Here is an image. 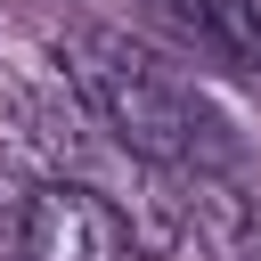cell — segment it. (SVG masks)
Instances as JSON below:
<instances>
[{
  "label": "cell",
  "mask_w": 261,
  "mask_h": 261,
  "mask_svg": "<svg viewBox=\"0 0 261 261\" xmlns=\"http://www.w3.org/2000/svg\"><path fill=\"white\" fill-rule=\"evenodd\" d=\"M147 16L212 73L261 90V0H147Z\"/></svg>",
  "instance_id": "3957f363"
},
{
  "label": "cell",
  "mask_w": 261,
  "mask_h": 261,
  "mask_svg": "<svg viewBox=\"0 0 261 261\" xmlns=\"http://www.w3.org/2000/svg\"><path fill=\"white\" fill-rule=\"evenodd\" d=\"M57 65L73 82L82 114L122 155H139L171 179H212V171L237 163V139L220 122V106L204 98V82L179 73L171 57H155L147 41H130L122 24H65Z\"/></svg>",
  "instance_id": "6da1fadb"
},
{
  "label": "cell",
  "mask_w": 261,
  "mask_h": 261,
  "mask_svg": "<svg viewBox=\"0 0 261 261\" xmlns=\"http://www.w3.org/2000/svg\"><path fill=\"white\" fill-rule=\"evenodd\" d=\"M16 261H139V237L98 188L41 179L16 204Z\"/></svg>",
  "instance_id": "7a4b0ae2"
}]
</instances>
